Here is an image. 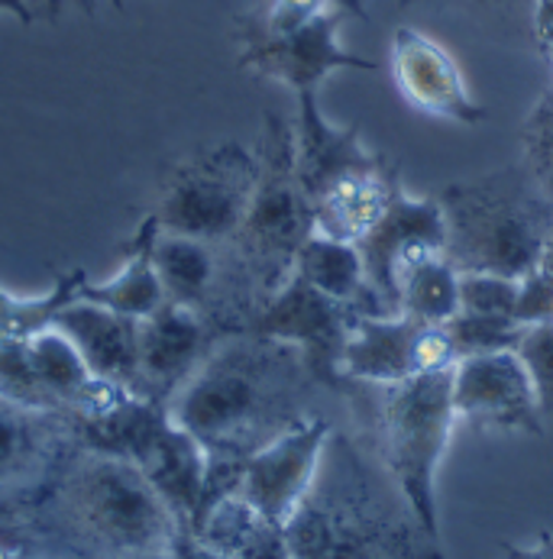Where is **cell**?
<instances>
[{"label": "cell", "instance_id": "34", "mask_svg": "<svg viewBox=\"0 0 553 559\" xmlns=\"http://www.w3.org/2000/svg\"><path fill=\"white\" fill-rule=\"evenodd\" d=\"M502 559H553V534L541 531L534 547H518V544H502Z\"/></svg>", "mask_w": 553, "mask_h": 559}, {"label": "cell", "instance_id": "13", "mask_svg": "<svg viewBox=\"0 0 553 559\" xmlns=\"http://www.w3.org/2000/svg\"><path fill=\"white\" fill-rule=\"evenodd\" d=\"M389 59H392V79L401 97L421 114L467 123V127L485 120V107L470 94L467 79L460 66L454 62V56L440 43L424 36L421 29L398 26Z\"/></svg>", "mask_w": 553, "mask_h": 559}, {"label": "cell", "instance_id": "18", "mask_svg": "<svg viewBox=\"0 0 553 559\" xmlns=\"http://www.w3.org/2000/svg\"><path fill=\"white\" fill-rule=\"evenodd\" d=\"M421 320L408 314H383V318L353 320L343 356L340 379L356 385H392L414 376V340ZM346 392V389H343Z\"/></svg>", "mask_w": 553, "mask_h": 559}, {"label": "cell", "instance_id": "39", "mask_svg": "<svg viewBox=\"0 0 553 559\" xmlns=\"http://www.w3.org/2000/svg\"><path fill=\"white\" fill-rule=\"evenodd\" d=\"M130 559H175V554L172 550H150V554H137Z\"/></svg>", "mask_w": 553, "mask_h": 559}, {"label": "cell", "instance_id": "35", "mask_svg": "<svg viewBox=\"0 0 553 559\" xmlns=\"http://www.w3.org/2000/svg\"><path fill=\"white\" fill-rule=\"evenodd\" d=\"M534 26H538L541 49H544L548 62L553 66V3L551 0H538V7H534Z\"/></svg>", "mask_w": 553, "mask_h": 559}, {"label": "cell", "instance_id": "8", "mask_svg": "<svg viewBox=\"0 0 553 559\" xmlns=\"http://www.w3.org/2000/svg\"><path fill=\"white\" fill-rule=\"evenodd\" d=\"M356 318L360 314L353 308L327 298L302 275H292L275 295H269L249 314L246 326L239 330L295 346L305 356L317 385L330 392H343L346 385L340 379V356H343L346 333Z\"/></svg>", "mask_w": 553, "mask_h": 559}, {"label": "cell", "instance_id": "36", "mask_svg": "<svg viewBox=\"0 0 553 559\" xmlns=\"http://www.w3.org/2000/svg\"><path fill=\"white\" fill-rule=\"evenodd\" d=\"M0 13H10V16H16V20H33V13H30V3L26 0H0Z\"/></svg>", "mask_w": 553, "mask_h": 559}, {"label": "cell", "instance_id": "17", "mask_svg": "<svg viewBox=\"0 0 553 559\" xmlns=\"http://www.w3.org/2000/svg\"><path fill=\"white\" fill-rule=\"evenodd\" d=\"M52 326H59L87 362V369L143 399V382H140V320L123 318L117 311L97 308L91 301H72Z\"/></svg>", "mask_w": 553, "mask_h": 559}, {"label": "cell", "instance_id": "19", "mask_svg": "<svg viewBox=\"0 0 553 559\" xmlns=\"http://www.w3.org/2000/svg\"><path fill=\"white\" fill-rule=\"evenodd\" d=\"M295 275H302L308 285H315L317 292L353 308L363 318L396 314L389 308V301L373 288L356 242L330 240V237L311 234L295 259Z\"/></svg>", "mask_w": 553, "mask_h": 559}, {"label": "cell", "instance_id": "32", "mask_svg": "<svg viewBox=\"0 0 553 559\" xmlns=\"http://www.w3.org/2000/svg\"><path fill=\"white\" fill-rule=\"evenodd\" d=\"M515 320L525 326L534 323H553V272L538 265L534 272H528L521 278V292H518V308Z\"/></svg>", "mask_w": 553, "mask_h": 559}, {"label": "cell", "instance_id": "12", "mask_svg": "<svg viewBox=\"0 0 553 559\" xmlns=\"http://www.w3.org/2000/svg\"><path fill=\"white\" fill-rule=\"evenodd\" d=\"M454 407L457 417L475 427L544 433V414L538 404L528 366L515 349L467 356L454 366Z\"/></svg>", "mask_w": 553, "mask_h": 559}, {"label": "cell", "instance_id": "26", "mask_svg": "<svg viewBox=\"0 0 553 559\" xmlns=\"http://www.w3.org/2000/svg\"><path fill=\"white\" fill-rule=\"evenodd\" d=\"M454 349L460 359L467 356H482V353H505V349H518L525 323L515 318H492V314H470L460 311L454 320L444 323Z\"/></svg>", "mask_w": 553, "mask_h": 559}, {"label": "cell", "instance_id": "1", "mask_svg": "<svg viewBox=\"0 0 553 559\" xmlns=\"http://www.w3.org/2000/svg\"><path fill=\"white\" fill-rule=\"evenodd\" d=\"M315 376L305 356L279 340L239 330L204 356L195 376L165 401L208 460L246 463L256 450L311 417Z\"/></svg>", "mask_w": 553, "mask_h": 559}, {"label": "cell", "instance_id": "33", "mask_svg": "<svg viewBox=\"0 0 553 559\" xmlns=\"http://www.w3.org/2000/svg\"><path fill=\"white\" fill-rule=\"evenodd\" d=\"M172 554H175V559H234L231 554H224V550L208 547L201 537H195V534H188V531H181V534L175 537Z\"/></svg>", "mask_w": 553, "mask_h": 559}, {"label": "cell", "instance_id": "21", "mask_svg": "<svg viewBox=\"0 0 553 559\" xmlns=\"http://www.w3.org/2000/svg\"><path fill=\"white\" fill-rule=\"evenodd\" d=\"M158 217L150 214L140 227V234L130 242V255L127 262L107 278V282H84L81 288V301H91L97 308L117 311L123 318L143 320L165 305V292L156 275V262H153V246L158 237Z\"/></svg>", "mask_w": 553, "mask_h": 559}, {"label": "cell", "instance_id": "42", "mask_svg": "<svg viewBox=\"0 0 553 559\" xmlns=\"http://www.w3.org/2000/svg\"><path fill=\"white\" fill-rule=\"evenodd\" d=\"M398 3H404V7H411V3H434V0H398Z\"/></svg>", "mask_w": 553, "mask_h": 559}, {"label": "cell", "instance_id": "40", "mask_svg": "<svg viewBox=\"0 0 553 559\" xmlns=\"http://www.w3.org/2000/svg\"><path fill=\"white\" fill-rule=\"evenodd\" d=\"M479 3H495V7H518V3H531V7H538V0H479Z\"/></svg>", "mask_w": 553, "mask_h": 559}, {"label": "cell", "instance_id": "23", "mask_svg": "<svg viewBox=\"0 0 553 559\" xmlns=\"http://www.w3.org/2000/svg\"><path fill=\"white\" fill-rule=\"evenodd\" d=\"M153 262H156L165 301H175V305H185L195 311L204 308V301L211 298L214 282H217V255H214L211 242L158 230Z\"/></svg>", "mask_w": 553, "mask_h": 559}, {"label": "cell", "instance_id": "4", "mask_svg": "<svg viewBox=\"0 0 553 559\" xmlns=\"http://www.w3.org/2000/svg\"><path fill=\"white\" fill-rule=\"evenodd\" d=\"M447 217V259L457 272L525 278L544 262L553 237V198L528 171L508 165L437 194Z\"/></svg>", "mask_w": 553, "mask_h": 559}, {"label": "cell", "instance_id": "30", "mask_svg": "<svg viewBox=\"0 0 553 559\" xmlns=\"http://www.w3.org/2000/svg\"><path fill=\"white\" fill-rule=\"evenodd\" d=\"M521 362L528 366V376L534 382L541 414L553 417V323H534L525 326L521 343L515 349Z\"/></svg>", "mask_w": 553, "mask_h": 559}, {"label": "cell", "instance_id": "41", "mask_svg": "<svg viewBox=\"0 0 553 559\" xmlns=\"http://www.w3.org/2000/svg\"><path fill=\"white\" fill-rule=\"evenodd\" d=\"M541 265L553 272V237H551V242H548V249H544V262H541Z\"/></svg>", "mask_w": 553, "mask_h": 559}, {"label": "cell", "instance_id": "2", "mask_svg": "<svg viewBox=\"0 0 553 559\" xmlns=\"http://www.w3.org/2000/svg\"><path fill=\"white\" fill-rule=\"evenodd\" d=\"M285 537L292 559H444L383 460L343 430L330 433Z\"/></svg>", "mask_w": 553, "mask_h": 559}, {"label": "cell", "instance_id": "27", "mask_svg": "<svg viewBox=\"0 0 553 559\" xmlns=\"http://www.w3.org/2000/svg\"><path fill=\"white\" fill-rule=\"evenodd\" d=\"M0 399L23 404V407L59 411L52 395L43 389V382L36 376L26 340H3L0 336Z\"/></svg>", "mask_w": 553, "mask_h": 559}, {"label": "cell", "instance_id": "43", "mask_svg": "<svg viewBox=\"0 0 553 559\" xmlns=\"http://www.w3.org/2000/svg\"><path fill=\"white\" fill-rule=\"evenodd\" d=\"M551 3H553V0H551Z\"/></svg>", "mask_w": 553, "mask_h": 559}, {"label": "cell", "instance_id": "28", "mask_svg": "<svg viewBox=\"0 0 553 559\" xmlns=\"http://www.w3.org/2000/svg\"><path fill=\"white\" fill-rule=\"evenodd\" d=\"M521 278L498 272H460V311L515 318Z\"/></svg>", "mask_w": 553, "mask_h": 559}, {"label": "cell", "instance_id": "16", "mask_svg": "<svg viewBox=\"0 0 553 559\" xmlns=\"http://www.w3.org/2000/svg\"><path fill=\"white\" fill-rule=\"evenodd\" d=\"M292 127H295V171L311 204L340 178L389 165L386 156L373 153L360 140V127H333L320 114L317 94H298V117Z\"/></svg>", "mask_w": 553, "mask_h": 559}, {"label": "cell", "instance_id": "5", "mask_svg": "<svg viewBox=\"0 0 553 559\" xmlns=\"http://www.w3.org/2000/svg\"><path fill=\"white\" fill-rule=\"evenodd\" d=\"M356 385V382H353ZM373 414L376 456L392 473L421 527L440 540L437 469L457 420L454 366L421 372L392 385H363Z\"/></svg>", "mask_w": 553, "mask_h": 559}, {"label": "cell", "instance_id": "25", "mask_svg": "<svg viewBox=\"0 0 553 559\" xmlns=\"http://www.w3.org/2000/svg\"><path fill=\"white\" fill-rule=\"evenodd\" d=\"M87 282V272L75 269L56 278L52 292L20 298L7 288H0V336L3 340H30L43 330H49L56 318L81 298V288Z\"/></svg>", "mask_w": 553, "mask_h": 559}, {"label": "cell", "instance_id": "6", "mask_svg": "<svg viewBox=\"0 0 553 559\" xmlns=\"http://www.w3.org/2000/svg\"><path fill=\"white\" fill-rule=\"evenodd\" d=\"M256 156L259 178L234 242L243 272L259 295V308L295 275V259L315 234V204L295 171V127L289 120L266 114Z\"/></svg>", "mask_w": 553, "mask_h": 559}, {"label": "cell", "instance_id": "29", "mask_svg": "<svg viewBox=\"0 0 553 559\" xmlns=\"http://www.w3.org/2000/svg\"><path fill=\"white\" fill-rule=\"evenodd\" d=\"M521 143H525V159L521 162L528 165V171L544 185V191L553 198V91H548L538 100V107L525 120Z\"/></svg>", "mask_w": 553, "mask_h": 559}, {"label": "cell", "instance_id": "31", "mask_svg": "<svg viewBox=\"0 0 553 559\" xmlns=\"http://www.w3.org/2000/svg\"><path fill=\"white\" fill-rule=\"evenodd\" d=\"M333 7H337L333 0H266L262 13H256L243 23L266 33V36H285V33L308 26L311 20H317L320 13H327Z\"/></svg>", "mask_w": 553, "mask_h": 559}, {"label": "cell", "instance_id": "14", "mask_svg": "<svg viewBox=\"0 0 553 559\" xmlns=\"http://www.w3.org/2000/svg\"><path fill=\"white\" fill-rule=\"evenodd\" d=\"M214 349L208 320L201 311L165 301L150 318L140 320V382L143 399H172Z\"/></svg>", "mask_w": 553, "mask_h": 559}, {"label": "cell", "instance_id": "10", "mask_svg": "<svg viewBox=\"0 0 553 559\" xmlns=\"http://www.w3.org/2000/svg\"><path fill=\"white\" fill-rule=\"evenodd\" d=\"M373 288L398 314V285L421 262L447 252V217L437 198H411L396 188L379 224L356 242Z\"/></svg>", "mask_w": 553, "mask_h": 559}, {"label": "cell", "instance_id": "9", "mask_svg": "<svg viewBox=\"0 0 553 559\" xmlns=\"http://www.w3.org/2000/svg\"><path fill=\"white\" fill-rule=\"evenodd\" d=\"M343 10H327L308 26L285 33V36H266L252 26H239L243 52L239 66L252 69L256 75L289 84L295 94H317L320 81L330 79L340 69L353 72H376V66L363 56H353L340 46V23Z\"/></svg>", "mask_w": 553, "mask_h": 559}, {"label": "cell", "instance_id": "37", "mask_svg": "<svg viewBox=\"0 0 553 559\" xmlns=\"http://www.w3.org/2000/svg\"><path fill=\"white\" fill-rule=\"evenodd\" d=\"M343 13H353V16H366V0H333Z\"/></svg>", "mask_w": 553, "mask_h": 559}, {"label": "cell", "instance_id": "15", "mask_svg": "<svg viewBox=\"0 0 553 559\" xmlns=\"http://www.w3.org/2000/svg\"><path fill=\"white\" fill-rule=\"evenodd\" d=\"M72 433L79 437V420L72 414L0 399V498L46 479Z\"/></svg>", "mask_w": 553, "mask_h": 559}, {"label": "cell", "instance_id": "22", "mask_svg": "<svg viewBox=\"0 0 553 559\" xmlns=\"http://www.w3.org/2000/svg\"><path fill=\"white\" fill-rule=\"evenodd\" d=\"M195 537L234 559H292L285 527L262 518L239 495H227L224 501H217L198 524Z\"/></svg>", "mask_w": 553, "mask_h": 559}, {"label": "cell", "instance_id": "38", "mask_svg": "<svg viewBox=\"0 0 553 559\" xmlns=\"http://www.w3.org/2000/svg\"><path fill=\"white\" fill-rule=\"evenodd\" d=\"M0 559H23L20 547L10 537H3V534H0Z\"/></svg>", "mask_w": 553, "mask_h": 559}, {"label": "cell", "instance_id": "20", "mask_svg": "<svg viewBox=\"0 0 553 559\" xmlns=\"http://www.w3.org/2000/svg\"><path fill=\"white\" fill-rule=\"evenodd\" d=\"M398 185L401 178L392 162L376 171L340 178L315 201V234L330 240L360 242L386 214Z\"/></svg>", "mask_w": 553, "mask_h": 559}, {"label": "cell", "instance_id": "24", "mask_svg": "<svg viewBox=\"0 0 553 559\" xmlns=\"http://www.w3.org/2000/svg\"><path fill=\"white\" fill-rule=\"evenodd\" d=\"M398 314L421 323H447L460 314V272L447 255L411 269L398 285Z\"/></svg>", "mask_w": 553, "mask_h": 559}, {"label": "cell", "instance_id": "7", "mask_svg": "<svg viewBox=\"0 0 553 559\" xmlns=\"http://www.w3.org/2000/svg\"><path fill=\"white\" fill-rule=\"evenodd\" d=\"M259 178V156L239 143H221L181 162L153 211L165 234L195 240H234Z\"/></svg>", "mask_w": 553, "mask_h": 559}, {"label": "cell", "instance_id": "11", "mask_svg": "<svg viewBox=\"0 0 553 559\" xmlns=\"http://www.w3.org/2000/svg\"><path fill=\"white\" fill-rule=\"evenodd\" d=\"M333 424L323 414H311L243 463L237 495L249 501L272 524H289V518L305 501L317 476L323 447Z\"/></svg>", "mask_w": 553, "mask_h": 559}, {"label": "cell", "instance_id": "3", "mask_svg": "<svg viewBox=\"0 0 553 559\" xmlns=\"http://www.w3.org/2000/svg\"><path fill=\"white\" fill-rule=\"evenodd\" d=\"M36 534L52 559H130L172 550L181 524L133 460L81 447L43 501Z\"/></svg>", "mask_w": 553, "mask_h": 559}]
</instances>
